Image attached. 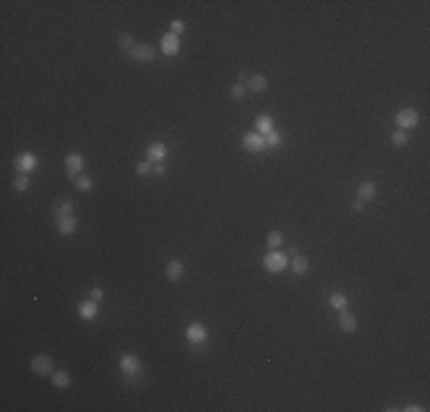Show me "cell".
Instances as JSON below:
<instances>
[{"label":"cell","instance_id":"6da1fadb","mask_svg":"<svg viewBox=\"0 0 430 412\" xmlns=\"http://www.w3.org/2000/svg\"><path fill=\"white\" fill-rule=\"evenodd\" d=\"M30 371L35 373V376H53L55 371V362L50 355H44V352H39V355H35V358L30 360Z\"/></svg>","mask_w":430,"mask_h":412},{"label":"cell","instance_id":"7a4b0ae2","mask_svg":"<svg viewBox=\"0 0 430 412\" xmlns=\"http://www.w3.org/2000/svg\"><path fill=\"white\" fill-rule=\"evenodd\" d=\"M286 266H288V254H284V252L270 250V252L263 257V268H266L268 273H282V270H286Z\"/></svg>","mask_w":430,"mask_h":412},{"label":"cell","instance_id":"3957f363","mask_svg":"<svg viewBox=\"0 0 430 412\" xmlns=\"http://www.w3.org/2000/svg\"><path fill=\"white\" fill-rule=\"evenodd\" d=\"M119 371L129 378L140 376V371H142V360H140L135 352H124V355L119 358Z\"/></svg>","mask_w":430,"mask_h":412},{"label":"cell","instance_id":"277c9868","mask_svg":"<svg viewBox=\"0 0 430 412\" xmlns=\"http://www.w3.org/2000/svg\"><path fill=\"white\" fill-rule=\"evenodd\" d=\"M186 341L193 346H204L208 341V330L204 323H190L186 328Z\"/></svg>","mask_w":430,"mask_h":412},{"label":"cell","instance_id":"5b68a950","mask_svg":"<svg viewBox=\"0 0 430 412\" xmlns=\"http://www.w3.org/2000/svg\"><path fill=\"white\" fill-rule=\"evenodd\" d=\"M129 57L133 62H142V65H149V62L156 60V48L151 44H135L133 48L129 50Z\"/></svg>","mask_w":430,"mask_h":412},{"label":"cell","instance_id":"8992f818","mask_svg":"<svg viewBox=\"0 0 430 412\" xmlns=\"http://www.w3.org/2000/svg\"><path fill=\"white\" fill-rule=\"evenodd\" d=\"M419 112H416L414 108H405V110H398V114H396V124H398V129L401 131H410V129H416L419 126Z\"/></svg>","mask_w":430,"mask_h":412},{"label":"cell","instance_id":"52a82bcc","mask_svg":"<svg viewBox=\"0 0 430 412\" xmlns=\"http://www.w3.org/2000/svg\"><path fill=\"white\" fill-rule=\"evenodd\" d=\"M65 167H67V176H69L71 181H76V176H80L83 169H85V156L78 154V151L69 154L65 158Z\"/></svg>","mask_w":430,"mask_h":412},{"label":"cell","instance_id":"ba28073f","mask_svg":"<svg viewBox=\"0 0 430 412\" xmlns=\"http://www.w3.org/2000/svg\"><path fill=\"white\" fill-rule=\"evenodd\" d=\"M37 165H39V158H37L35 154H30V151H25V154H19L14 158V169L19 174H30L35 172Z\"/></svg>","mask_w":430,"mask_h":412},{"label":"cell","instance_id":"9c48e42d","mask_svg":"<svg viewBox=\"0 0 430 412\" xmlns=\"http://www.w3.org/2000/svg\"><path fill=\"white\" fill-rule=\"evenodd\" d=\"M160 50H163V55H167V57H174V55H178V50H181V39H178L176 35H172V32H165V35L160 37Z\"/></svg>","mask_w":430,"mask_h":412},{"label":"cell","instance_id":"30bf717a","mask_svg":"<svg viewBox=\"0 0 430 412\" xmlns=\"http://www.w3.org/2000/svg\"><path fill=\"white\" fill-rule=\"evenodd\" d=\"M242 147L248 151H254V154H261L263 149H266V138H263L261 133H245L242 135Z\"/></svg>","mask_w":430,"mask_h":412},{"label":"cell","instance_id":"8fae6325","mask_svg":"<svg viewBox=\"0 0 430 412\" xmlns=\"http://www.w3.org/2000/svg\"><path fill=\"white\" fill-rule=\"evenodd\" d=\"M167 158V144L165 142H151L147 147V160L149 163H163Z\"/></svg>","mask_w":430,"mask_h":412},{"label":"cell","instance_id":"7c38bea8","mask_svg":"<svg viewBox=\"0 0 430 412\" xmlns=\"http://www.w3.org/2000/svg\"><path fill=\"white\" fill-rule=\"evenodd\" d=\"M183 273H186V266H183L181 259H172V261H167V266H165V275H167L169 282H181Z\"/></svg>","mask_w":430,"mask_h":412},{"label":"cell","instance_id":"4fadbf2b","mask_svg":"<svg viewBox=\"0 0 430 412\" xmlns=\"http://www.w3.org/2000/svg\"><path fill=\"white\" fill-rule=\"evenodd\" d=\"M268 85H270V80H268L266 74H252L248 80H245L248 92H266Z\"/></svg>","mask_w":430,"mask_h":412},{"label":"cell","instance_id":"5bb4252c","mask_svg":"<svg viewBox=\"0 0 430 412\" xmlns=\"http://www.w3.org/2000/svg\"><path fill=\"white\" fill-rule=\"evenodd\" d=\"M55 222H57L59 236H74L76 229H78V220H76V215H65V218H57Z\"/></svg>","mask_w":430,"mask_h":412},{"label":"cell","instance_id":"9a60e30c","mask_svg":"<svg viewBox=\"0 0 430 412\" xmlns=\"http://www.w3.org/2000/svg\"><path fill=\"white\" fill-rule=\"evenodd\" d=\"M53 218H65V215H74V202H71L69 197H59L57 202L53 204Z\"/></svg>","mask_w":430,"mask_h":412},{"label":"cell","instance_id":"2e32d148","mask_svg":"<svg viewBox=\"0 0 430 412\" xmlns=\"http://www.w3.org/2000/svg\"><path fill=\"white\" fill-rule=\"evenodd\" d=\"M96 314H99V307H96L94 300H83V303L78 305V316L83 318V321H94Z\"/></svg>","mask_w":430,"mask_h":412},{"label":"cell","instance_id":"e0dca14e","mask_svg":"<svg viewBox=\"0 0 430 412\" xmlns=\"http://www.w3.org/2000/svg\"><path fill=\"white\" fill-rule=\"evenodd\" d=\"M357 195H359L361 202H371V199H376V195H378V186L373 184V181H361L359 188H357Z\"/></svg>","mask_w":430,"mask_h":412},{"label":"cell","instance_id":"ac0fdd59","mask_svg":"<svg viewBox=\"0 0 430 412\" xmlns=\"http://www.w3.org/2000/svg\"><path fill=\"white\" fill-rule=\"evenodd\" d=\"M339 328H341L343 332H355L357 330V316L350 314L348 309H343L341 316H339Z\"/></svg>","mask_w":430,"mask_h":412},{"label":"cell","instance_id":"d6986e66","mask_svg":"<svg viewBox=\"0 0 430 412\" xmlns=\"http://www.w3.org/2000/svg\"><path fill=\"white\" fill-rule=\"evenodd\" d=\"M50 382H53L55 389H67L71 385V376L69 371H53V376H50Z\"/></svg>","mask_w":430,"mask_h":412},{"label":"cell","instance_id":"ffe728a7","mask_svg":"<svg viewBox=\"0 0 430 412\" xmlns=\"http://www.w3.org/2000/svg\"><path fill=\"white\" fill-rule=\"evenodd\" d=\"M288 263H291V270H293L295 275H306V273H309V259L302 257V254L293 257Z\"/></svg>","mask_w":430,"mask_h":412},{"label":"cell","instance_id":"44dd1931","mask_svg":"<svg viewBox=\"0 0 430 412\" xmlns=\"http://www.w3.org/2000/svg\"><path fill=\"white\" fill-rule=\"evenodd\" d=\"M272 129H275V122H272L270 114H261V117H257V133L266 135V133H270Z\"/></svg>","mask_w":430,"mask_h":412},{"label":"cell","instance_id":"7402d4cb","mask_svg":"<svg viewBox=\"0 0 430 412\" xmlns=\"http://www.w3.org/2000/svg\"><path fill=\"white\" fill-rule=\"evenodd\" d=\"M327 303H330V307L339 309V312H343V309H348V298L343 296V293H330V298H327Z\"/></svg>","mask_w":430,"mask_h":412},{"label":"cell","instance_id":"603a6c76","mask_svg":"<svg viewBox=\"0 0 430 412\" xmlns=\"http://www.w3.org/2000/svg\"><path fill=\"white\" fill-rule=\"evenodd\" d=\"M282 243H284V233L282 231H268V236H266L268 250H277Z\"/></svg>","mask_w":430,"mask_h":412},{"label":"cell","instance_id":"cb8c5ba5","mask_svg":"<svg viewBox=\"0 0 430 412\" xmlns=\"http://www.w3.org/2000/svg\"><path fill=\"white\" fill-rule=\"evenodd\" d=\"M30 188V174H16L14 176V190L16 193H25Z\"/></svg>","mask_w":430,"mask_h":412},{"label":"cell","instance_id":"d4e9b609","mask_svg":"<svg viewBox=\"0 0 430 412\" xmlns=\"http://www.w3.org/2000/svg\"><path fill=\"white\" fill-rule=\"evenodd\" d=\"M76 188L80 190V193H89V190H92V186H94V181L89 179L87 174H80V176H76Z\"/></svg>","mask_w":430,"mask_h":412},{"label":"cell","instance_id":"484cf974","mask_svg":"<svg viewBox=\"0 0 430 412\" xmlns=\"http://www.w3.org/2000/svg\"><path fill=\"white\" fill-rule=\"evenodd\" d=\"M263 138H266V147H270V149H275V147L282 144V133H279L277 129H272L270 133H266Z\"/></svg>","mask_w":430,"mask_h":412},{"label":"cell","instance_id":"4316f807","mask_svg":"<svg viewBox=\"0 0 430 412\" xmlns=\"http://www.w3.org/2000/svg\"><path fill=\"white\" fill-rule=\"evenodd\" d=\"M391 144H394V147H405L407 144V133L405 131H394V133H391Z\"/></svg>","mask_w":430,"mask_h":412},{"label":"cell","instance_id":"83f0119b","mask_svg":"<svg viewBox=\"0 0 430 412\" xmlns=\"http://www.w3.org/2000/svg\"><path fill=\"white\" fill-rule=\"evenodd\" d=\"M117 44H119V48L121 50H131L133 48V35H129V32H121V35H119V39H117Z\"/></svg>","mask_w":430,"mask_h":412},{"label":"cell","instance_id":"f1b7e54d","mask_svg":"<svg viewBox=\"0 0 430 412\" xmlns=\"http://www.w3.org/2000/svg\"><path fill=\"white\" fill-rule=\"evenodd\" d=\"M245 94H248V87H245V83H233L231 85V96L236 101H242V99H245Z\"/></svg>","mask_w":430,"mask_h":412},{"label":"cell","instance_id":"f546056e","mask_svg":"<svg viewBox=\"0 0 430 412\" xmlns=\"http://www.w3.org/2000/svg\"><path fill=\"white\" fill-rule=\"evenodd\" d=\"M135 174L138 176H147V174H153V167H151V163L149 160H140V163H135Z\"/></svg>","mask_w":430,"mask_h":412},{"label":"cell","instance_id":"4dcf8cb0","mask_svg":"<svg viewBox=\"0 0 430 412\" xmlns=\"http://www.w3.org/2000/svg\"><path fill=\"white\" fill-rule=\"evenodd\" d=\"M183 30H186V23H183L181 19H174V21H172V30H169V32H172V35H176V37H178V35H181Z\"/></svg>","mask_w":430,"mask_h":412},{"label":"cell","instance_id":"1f68e13d","mask_svg":"<svg viewBox=\"0 0 430 412\" xmlns=\"http://www.w3.org/2000/svg\"><path fill=\"white\" fill-rule=\"evenodd\" d=\"M103 296H105V291H103V288H99V286H94L92 291H89V300H94V303H101V300H103Z\"/></svg>","mask_w":430,"mask_h":412},{"label":"cell","instance_id":"d6a6232c","mask_svg":"<svg viewBox=\"0 0 430 412\" xmlns=\"http://www.w3.org/2000/svg\"><path fill=\"white\" fill-rule=\"evenodd\" d=\"M165 172H167V167H165L163 163H156V165H153V174H156V176H165Z\"/></svg>","mask_w":430,"mask_h":412},{"label":"cell","instance_id":"836d02e7","mask_svg":"<svg viewBox=\"0 0 430 412\" xmlns=\"http://www.w3.org/2000/svg\"><path fill=\"white\" fill-rule=\"evenodd\" d=\"M350 206H352V211H355V213H361V211H364V209H366V206H364V202H361V199H359V197H357V199H355V202H352V204H350Z\"/></svg>","mask_w":430,"mask_h":412},{"label":"cell","instance_id":"e575fe53","mask_svg":"<svg viewBox=\"0 0 430 412\" xmlns=\"http://www.w3.org/2000/svg\"><path fill=\"white\" fill-rule=\"evenodd\" d=\"M403 410L405 412H423L425 407H421V405H414V403H412V405H407V407H403Z\"/></svg>","mask_w":430,"mask_h":412},{"label":"cell","instance_id":"d590c367","mask_svg":"<svg viewBox=\"0 0 430 412\" xmlns=\"http://www.w3.org/2000/svg\"><path fill=\"white\" fill-rule=\"evenodd\" d=\"M248 78H250V76L245 74V71H238V83H245Z\"/></svg>","mask_w":430,"mask_h":412},{"label":"cell","instance_id":"8d00e7d4","mask_svg":"<svg viewBox=\"0 0 430 412\" xmlns=\"http://www.w3.org/2000/svg\"><path fill=\"white\" fill-rule=\"evenodd\" d=\"M297 254H300V252H297V248H291V250H288V257H291V259L297 257Z\"/></svg>","mask_w":430,"mask_h":412}]
</instances>
